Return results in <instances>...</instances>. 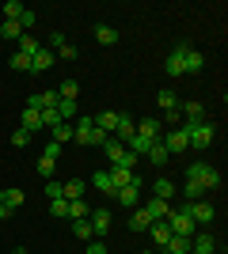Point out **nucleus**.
<instances>
[{
    "label": "nucleus",
    "instance_id": "nucleus-37",
    "mask_svg": "<svg viewBox=\"0 0 228 254\" xmlns=\"http://www.w3.org/2000/svg\"><path fill=\"white\" fill-rule=\"evenodd\" d=\"M69 224H73V235H76V239H84V243H87V239H95V235H91V224H87V220H69Z\"/></svg>",
    "mask_w": 228,
    "mask_h": 254
},
{
    "label": "nucleus",
    "instance_id": "nucleus-8",
    "mask_svg": "<svg viewBox=\"0 0 228 254\" xmlns=\"http://www.w3.org/2000/svg\"><path fill=\"white\" fill-rule=\"evenodd\" d=\"M186 212H190V220H194V224H213V216H217V209L209 205V197H202V201H186Z\"/></svg>",
    "mask_w": 228,
    "mask_h": 254
},
{
    "label": "nucleus",
    "instance_id": "nucleus-24",
    "mask_svg": "<svg viewBox=\"0 0 228 254\" xmlns=\"http://www.w3.org/2000/svg\"><path fill=\"white\" fill-rule=\"evenodd\" d=\"M149 224H152V216L137 205V209H133V216H130V232H149Z\"/></svg>",
    "mask_w": 228,
    "mask_h": 254
},
{
    "label": "nucleus",
    "instance_id": "nucleus-26",
    "mask_svg": "<svg viewBox=\"0 0 228 254\" xmlns=\"http://www.w3.org/2000/svg\"><path fill=\"white\" fill-rule=\"evenodd\" d=\"M91 186H95L99 193H110V197H114V182H110L107 171H95V175H91Z\"/></svg>",
    "mask_w": 228,
    "mask_h": 254
},
{
    "label": "nucleus",
    "instance_id": "nucleus-14",
    "mask_svg": "<svg viewBox=\"0 0 228 254\" xmlns=\"http://www.w3.org/2000/svg\"><path fill=\"white\" fill-rule=\"evenodd\" d=\"M190 251H194V254H213L217 243H213V235H209V232H198V235H190Z\"/></svg>",
    "mask_w": 228,
    "mask_h": 254
},
{
    "label": "nucleus",
    "instance_id": "nucleus-53",
    "mask_svg": "<svg viewBox=\"0 0 228 254\" xmlns=\"http://www.w3.org/2000/svg\"><path fill=\"white\" fill-rule=\"evenodd\" d=\"M141 254H156V251H141Z\"/></svg>",
    "mask_w": 228,
    "mask_h": 254
},
{
    "label": "nucleus",
    "instance_id": "nucleus-20",
    "mask_svg": "<svg viewBox=\"0 0 228 254\" xmlns=\"http://www.w3.org/2000/svg\"><path fill=\"white\" fill-rule=\"evenodd\" d=\"M19 129H27V133H38V129H42V110L27 106V110H23V126H19Z\"/></svg>",
    "mask_w": 228,
    "mask_h": 254
},
{
    "label": "nucleus",
    "instance_id": "nucleus-18",
    "mask_svg": "<svg viewBox=\"0 0 228 254\" xmlns=\"http://www.w3.org/2000/svg\"><path fill=\"white\" fill-rule=\"evenodd\" d=\"M152 197H163V201H171V197H175V182L167 179V175H160V179L152 182Z\"/></svg>",
    "mask_w": 228,
    "mask_h": 254
},
{
    "label": "nucleus",
    "instance_id": "nucleus-4",
    "mask_svg": "<svg viewBox=\"0 0 228 254\" xmlns=\"http://www.w3.org/2000/svg\"><path fill=\"white\" fill-rule=\"evenodd\" d=\"M186 50H190V42H175L171 53H167V61H163V72L171 76V80L186 76Z\"/></svg>",
    "mask_w": 228,
    "mask_h": 254
},
{
    "label": "nucleus",
    "instance_id": "nucleus-35",
    "mask_svg": "<svg viewBox=\"0 0 228 254\" xmlns=\"http://www.w3.org/2000/svg\"><path fill=\"white\" fill-rule=\"evenodd\" d=\"M87 212L91 209H87L84 197H80V201H69V220H87Z\"/></svg>",
    "mask_w": 228,
    "mask_h": 254
},
{
    "label": "nucleus",
    "instance_id": "nucleus-7",
    "mask_svg": "<svg viewBox=\"0 0 228 254\" xmlns=\"http://www.w3.org/2000/svg\"><path fill=\"white\" fill-rule=\"evenodd\" d=\"M87 224H91V235H95V239H103V235L110 232L114 216H110V209H107V205H99V209H91V212H87Z\"/></svg>",
    "mask_w": 228,
    "mask_h": 254
},
{
    "label": "nucleus",
    "instance_id": "nucleus-2",
    "mask_svg": "<svg viewBox=\"0 0 228 254\" xmlns=\"http://www.w3.org/2000/svg\"><path fill=\"white\" fill-rule=\"evenodd\" d=\"M213 137H217V126H213V122H194V126H186V144H190V148L194 152H206L209 144H213Z\"/></svg>",
    "mask_w": 228,
    "mask_h": 254
},
{
    "label": "nucleus",
    "instance_id": "nucleus-45",
    "mask_svg": "<svg viewBox=\"0 0 228 254\" xmlns=\"http://www.w3.org/2000/svg\"><path fill=\"white\" fill-rule=\"evenodd\" d=\"M54 126H61L57 110H42V129H54Z\"/></svg>",
    "mask_w": 228,
    "mask_h": 254
},
{
    "label": "nucleus",
    "instance_id": "nucleus-39",
    "mask_svg": "<svg viewBox=\"0 0 228 254\" xmlns=\"http://www.w3.org/2000/svg\"><path fill=\"white\" fill-rule=\"evenodd\" d=\"M50 216H57V220H69V201H65V197L50 201Z\"/></svg>",
    "mask_w": 228,
    "mask_h": 254
},
{
    "label": "nucleus",
    "instance_id": "nucleus-12",
    "mask_svg": "<svg viewBox=\"0 0 228 254\" xmlns=\"http://www.w3.org/2000/svg\"><path fill=\"white\" fill-rule=\"evenodd\" d=\"M141 209L149 212L152 220H167V216H171V201H163V197H149Z\"/></svg>",
    "mask_w": 228,
    "mask_h": 254
},
{
    "label": "nucleus",
    "instance_id": "nucleus-44",
    "mask_svg": "<svg viewBox=\"0 0 228 254\" xmlns=\"http://www.w3.org/2000/svg\"><path fill=\"white\" fill-rule=\"evenodd\" d=\"M57 118H61V122L76 118V103H65V99H61V103H57Z\"/></svg>",
    "mask_w": 228,
    "mask_h": 254
},
{
    "label": "nucleus",
    "instance_id": "nucleus-15",
    "mask_svg": "<svg viewBox=\"0 0 228 254\" xmlns=\"http://www.w3.org/2000/svg\"><path fill=\"white\" fill-rule=\"evenodd\" d=\"M149 235L156 247H167V239H171V228H167V220H152L149 224Z\"/></svg>",
    "mask_w": 228,
    "mask_h": 254
},
{
    "label": "nucleus",
    "instance_id": "nucleus-25",
    "mask_svg": "<svg viewBox=\"0 0 228 254\" xmlns=\"http://www.w3.org/2000/svg\"><path fill=\"white\" fill-rule=\"evenodd\" d=\"M19 34H23V27L15 19H4V23H0V38H4V42H19Z\"/></svg>",
    "mask_w": 228,
    "mask_h": 254
},
{
    "label": "nucleus",
    "instance_id": "nucleus-28",
    "mask_svg": "<svg viewBox=\"0 0 228 254\" xmlns=\"http://www.w3.org/2000/svg\"><path fill=\"white\" fill-rule=\"evenodd\" d=\"M54 91L65 99V103H76V95H80V84H76V80H65V84H57Z\"/></svg>",
    "mask_w": 228,
    "mask_h": 254
},
{
    "label": "nucleus",
    "instance_id": "nucleus-19",
    "mask_svg": "<svg viewBox=\"0 0 228 254\" xmlns=\"http://www.w3.org/2000/svg\"><path fill=\"white\" fill-rule=\"evenodd\" d=\"M91 34H95L99 46H114V42H118V31H114L110 23H95V31H91Z\"/></svg>",
    "mask_w": 228,
    "mask_h": 254
},
{
    "label": "nucleus",
    "instance_id": "nucleus-43",
    "mask_svg": "<svg viewBox=\"0 0 228 254\" xmlns=\"http://www.w3.org/2000/svg\"><path fill=\"white\" fill-rule=\"evenodd\" d=\"M27 144H31V133H27V129H15V133H11V148H27Z\"/></svg>",
    "mask_w": 228,
    "mask_h": 254
},
{
    "label": "nucleus",
    "instance_id": "nucleus-30",
    "mask_svg": "<svg viewBox=\"0 0 228 254\" xmlns=\"http://www.w3.org/2000/svg\"><path fill=\"white\" fill-rule=\"evenodd\" d=\"M156 103H160V110H175V106H179V95H175L171 87H160V95H156Z\"/></svg>",
    "mask_w": 228,
    "mask_h": 254
},
{
    "label": "nucleus",
    "instance_id": "nucleus-50",
    "mask_svg": "<svg viewBox=\"0 0 228 254\" xmlns=\"http://www.w3.org/2000/svg\"><path fill=\"white\" fill-rule=\"evenodd\" d=\"M11 216V209H4V205H0V220H8Z\"/></svg>",
    "mask_w": 228,
    "mask_h": 254
},
{
    "label": "nucleus",
    "instance_id": "nucleus-34",
    "mask_svg": "<svg viewBox=\"0 0 228 254\" xmlns=\"http://www.w3.org/2000/svg\"><path fill=\"white\" fill-rule=\"evenodd\" d=\"M69 140H73V126H69V122H61V126H54V144H61V148H65Z\"/></svg>",
    "mask_w": 228,
    "mask_h": 254
},
{
    "label": "nucleus",
    "instance_id": "nucleus-3",
    "mask_svg": "<svg viewBox=\"0 0 228 254\" xmlns=\"http://www.w3.org/2000/svg\"><path fill=\"white\" fill-rule=\"evenodd\" d=\"M73 140H76V144H84V148H103L107 133H99L91 118H80V122H76V129H73Z\"/></svg>",
    "mask_w": 228,
    "mask_h": 254
},
{
    "label": "nucleus",
    "instance_id": "nucleus-47",
    "mask_svg": "<svg viewBox=\"0 0 228 254\" xmlns=\"http://www.w3.org/2000/svg\"><path fill=\"white\" fill-rule=\"evenodd\" d=\"M163 118H167V126H183V114H179V106H175V110H163Z\"/></svg>",
    "mask_w": 228,
    "mask_h": 254
},
{
    "label": "nucleus",
    "instance_id": "nucleus-49",
    "mask_svg": "<svg viewBox=\"0 0 228 254\" xmlns=\"http://www.w3.org/2000/svg\"><path fill=\"white\" fill-rule=\"evenodd\" d=\"M42 156H50V159H61V144H54V140H50V144L42 148Z\"/></svg>",
    "mask_w": 228,
    "mask_h": 254
},
{
    "label": "nucleus",
    "instance_id": "nucleus-40",
    "mask_svg": "<svg viewBox=\"0 0 228 254\" xmlns=\"http://www.w3.org/2000/svg\"><path fill=\"white\" fill-rule=\"evenodd\" d=\"M11 68H15V72H31V57H27V53H11Z\"/></svg>",
    "mask_w": 228,
    "mask_h": 254
},
{
    "label": "nucleus",
    "instance_id": "nucleus-10",
    "mask_svg": "<svg viewBox=\"0 0 228 254\" xmlns=\"http://www.w3.org/2000/svg\"><path fill=\"white\" fill-rule=\"evenodd\" d=\"M163 148L171 152V156H179V152H186L190 144H186V126H179V129H171V133H163Z\"/></svg>",
    "mask_w": 228,
    "mask_h": 254
},
{
    "label": "nucleus",
    "instance_id": "nucleus-32",
    "mask_svg": "<svg viewBox=\"0 0 228 254\" xmlns=\"http://www.w3.org/2000/svg\"><path fill=\"white\" fill-rule=\"evenodd\" d=\"M122 152H126V144H118V140H114V137H107V140H103V156H107L110 163H114V159H118Z\"/></svg>",
    "mask_w": 228,
    "mask_h": 254
},
{
    "label": "nucleus",
    "instance_id": "nucleus-13",
    "mask_svg": "<svg viewBox=\"0 0 228 254\" xmlns=\"http://www.w3.org/2000/svg\"><path fill=\"white\" fill-rule=\"evenodd\" d=\"M118 114H122V110H99V118H91V122H95L99 133H107V137H110L114 126H118Z\"/></svg>",
    "mask_w": 228,
    "mask_h": 254
},
{
    "label": "nucleus",
    "instance_id": "nucleus-23",
    "mask_svg": "<svg viewBox=\"0 0 228 254\" xmlns=\"http://www.w3.org/2000/svg\"><path fill=\"white\" fill-rule=\"evenodd\" d=\"M84 193H87V182L84 179H69L65 182V201H80Z\"/></svg>",
    "mask_w": 228,
    "mask_h": 254
},
{
    "label": "nucleus",
    "instance_id": "nucleus-38",
    "mask_svg": "<svg viewBox=\"0 0 228 254\" xmlns=\"http://www.w3.org/2000/svg\"><path fill=\"white\" fill-rule=\"evenodd\" d=\"M46 197H50V201H57V197H65V182H54V179H46Z\"/></svg>",
    "mask_w": 228,
    "mask_h": 254
},
{
    "label": "nucleus",
    "instance_id": "nucleus-41",
    "mask_svg": "<svg viewBox=\"0 0 228 254\" xmlns=\"http://www.w3.org/2000/svg\"><path fill=\"white\" fill-rule=\"evenodd\" d=\"M23 11H27V8H23L19 0H8V4H4V19H15V23H19Z\"/></svg>",
    "mask_w": 228,
    "mask_h": 254
},
{
    "label": "nucleus",
    "instance_id": "nucleus-17",
    "mask_svg": "<svg viewBox=\"0 0 228 254\" xmlns=\"http://www.w3.org/2000/svg\"><path fill=\"white\" fill-rule=\"evenodd\" d=\"M137 137L160 140V118H145V122H137Z\"/></svg>",
    "mask_w": 228,
    "mask_h": 254
},
{
    "label": "nucleus",
    "instance_id": "nucleus-22",
    "mask_svg": "<svg viewBox=\"0 0 228 254\" xmlns=\"http://www.w3.org/2000/svg\"><path fill=\"white\" fill-rule=\"evenodd\" d=\"M107 175H110V182H114V193L122 190V186H126V182L133 179V171H126V167H118V163H110L107 167Z\"/></svg>",
    "mask_w": 228,
    "mask_h": 254
},
{
    "label": "nucleus",
    "instance_id": "nucleus-21",
    "mask_svg": "<svg viewBox=\"0 0 228 254\" xmlns=\"http://www.w3.org/2000/svg\"><path fill=\"white\" fill-rule=\"evenodd\" d=\"M54 61H57V57H54V53H50V50L42 46V50H38V53L31 57V72H46V68H50Z\"/></svg>",
    "mask_w": 228,
    "mask_h": 254
},
{
    "label": "nucleus",
    "instance_id": "nucleus-27",
    "mask_svg": "<svg viewBox=\"0 0 228 254\" xmlns=\"http://www.w3.org/2000/svg\"><path fill=\"white\" fill-rule=\"evenodd\" d=\"M145 156H149V163H167V159H171V152L163 148V140H152V148L145 152Z\"/></svg>",
    "mask_w": 228,
    "mask_h": 254
},
{
    "label": "nucleus",
    "instance_id": "nucleus-46",
    "mask_svg": "<svg viewBox=\"0 0 228 254\" xmlns=\"http://www.w3.org/2000/svg\"><path fill=\"white\" fill-rule=\"evenodd\" d=\"M114 163H118V167H126V171H133V163H137V156H133V152L126 148V152H122L118 159H114Z\"/></svg>",
    "mask_w": 228,
    "mask_h": 254
},
{
    "label": "nucleus",
    "instance_id": "nucleus-1",
    "mask_svg": "<svg viewBox=\"0 0 228 254\" xmlns=\"http://www.w3.org/2000/svg\"><path fill=\"white\" fill-rule=\"evenodd\" d=\"M186 179H190V182H202L206 197L221 190V171L213 167V163H186Z\"/></svg>",
    "mask_w": 228,
    "mask_h": 254
},
{
    "label": "nucleus",
    "instance_id": "nucleus-16",
    "mask_svg": "<svg viewBox=\"0 0 228 254\" xmlns=\"http://www.w3.org/2000/svg\"><path fill=\"white\" fill-rule=\"evenodd\" d=\"M160 254H190V235H171L167 247H160Z\"/></svg>",
    "mask_w": 228,
    "mask_h": 254
},
{
    "label": "nucleus",
    "instance_id": "nucleus-51",
    "mask_svg": "<svg viewBox=\"0 0 228 254\" xmlns=\"http://www.w3.org/2000/svg\"><path fill=\"white\" fill-rule=\"evenodd\" d=\"M11 254H27V251H23V247H19V251H11Z\"/></svg>",
    "mask_w": 228,
    "mask_h": 254
},
{
    "label": "nucleus",
    "instance_id": "nucleus-29",
    "mask_svg": "<svg viewBox=\"0 0 228 254\" xmlns=\"http://www.w3.org/2000/svg\"><path fill=\"white\" fill-rule=\"evenodd\" d=\"M42 50V42L34 38V34H19V53H27V57H34V53Z\"/></svg>",
    "mask_w": 228,
    "mask_h": 254
},
{
    "label": "nucleus",
    "instance_id": "nucleus-9",
    "mask_svg": "<svg viewBox=\"0 0 228 254\" xmlns=\"http://www.w3.org/2000/svg\"><path fill=\"white\" fill-rule=\"evenodd\" d=\"M133 137H137V122H133L130 114H118V126H114V140L130 148V140H133Z\"/></svg>",
    "mask_w": 228,
    "mask_h": 254
},
{
    "label": "nucleus",
    "instance_id": "nucleus-42",
    "mask_svg": "<svg viewBox=\"0 0 228 254\" xmlns=\"http://www.w3.org/2000/svg\"><path fill=\"white\" fill-rule=\"evenodd\" d=\"M54 167H57V159H50V156L38 159V175H42V179H54Z\"/></svg>",
    "mask_w": 228,
    "mask_h": 254
},
{
    "label": "nucleus",
    "instance_id": "nucleus-48",
    "mask_svg": "<svg viewBox=\"0 0 228 254\" xmlns=\"http://www.w3.org/2000/svg\"><path fill=\"white\" fill-rule=\"evenodd\" d=\"M84 254H107V247H103V239H87V251Z\"/></svg>",
    "mask_w": 228,
    "mask_h": 254
},
{
    "label": "nucleus",
    "instance_id": "nucleus-33",
    "mask_svg": "<svg viewBox=\"0 0 228 254\" xmlns=\"http://www.w3.org/2000/svg\"><path fill=\"white\" fill-rule=\"evenodd\" d=\"M23 201H27V193H23V190H4V209H11V212H15Z\"/></svg>",
    "mask_w": 228,
    "mask_h": 254
},
{
    "label": "nucleus",
    "instance_id": "nucleus-36",
    "mask_svg": "<svg viewBox=\"0 0 228 254\" xmlns=\"http://www.w3.org/2000/svg\"><path fill=\"white\" fill-rule=\"evenodd\" d=\"M183 197H186V201H202V197H206L202 182H190V179H186V186H183Z\"/></svg>",
    "mask_w": 228,
    "mask_h": 254
},
{
    "label": "nucleus",
    "instance_id": "nucleus-52",
    "mask_svg": "<svg viewBox=\"0 0 228 254\" xmlns=\"http://www.w3.org/2000/svg\"><path fill=\"white\" fill-rule=\"evenodd\" d=\"M0 205H4V190H0Z\"/></svg>",
    "mask_w": 228,
    "mask_h": 254
},
{
    "label": "nucleus",
    "instance_id": "nucleus-31",
    "mask_svg": "<svg viewBox=\"0 0 228 254\" xmlns=\"http://www.w3.org/2000/svg\"><path fill=\"white\" fill-rule=\"evenodd\" d=\"M202 68H206V57H202L198 50H186V76H190V72H202Z\"/></svg>",
    "mask_w": 228,
    "mask_h": 254
},
{
    "label": "nucleus",
    "instance_id": "nucleus-5",
    "mask_svg": "<svg viewBox=\"0 0 228 254\" xmlns=\"http://www.w3.org/2000/svg\"><path fill=\"white\" fill-rule=\"evenodd\" d=\"M167 228H171V235H194V232H198V224L190 220V212H186V205L171 209V216H167Z\"/></svg>",
    "mask_w": 228,
    "mask_h": 254
},
{
    "label": "nucleus",
    "instance_id": "nucleus-11",
    "mask_svg": "<svg viewBox=\"0 0 228 254\" xmlns=\"http://www.w3.org/2000/svg\"><path fill=\"white\" fill-rule=\"evenodd\" d=\"M179 114H183V126L206 122V103H194V99H186V103H179Z\"/></svg>",
    "mask_w": 228,
    "mask_h": 254
},
{
    "label": "nucleus",
    "instance_id": "nucleus-6",
    "mask_svg": "<svg viewBox=\"0 0 228 254\" xmlns=\"http://www.w3.org/2000/svg\"><path fill=\"white\" fill-rule=\"evenodd\" d=\"M114 201H118L122 209H137V205H141V179L133 175V179L126 182V186H122L118 193H114Z\"/></svg>",
    "mask_w": 228,
    "mask_h": 254
}]
</instances>
